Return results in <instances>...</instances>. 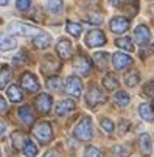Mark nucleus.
<instances>
[{
	"label": "nucleus",
	"instance_id": "nucleus-1",
	"mask_svg": "<svg viewBox=\"0 0 154 157\" xmlns=\"http://www.w3.org/2000/svg\"><path fill=\"white\" fill-rule=\"evenodd\" d=\"M73 136L81 142H89L94 137V128L89 117H84L78 121V124L73 129Z\"/></svg>",
	"mask_w": 154,
	"mask_h": 157
},
{
	"label": "nucleus",
	"instance_id": "nucleus-2",
	"mask_svg": "<svg viewBox=\"0 0 154 157\" xmlns=\"http://www.w3.org/2000/svg\"><path fill=\"white\" fill-rule=\"evenodd\" d=\"M33 136L40 142V143H48L53 139V129L48 121H39L33 126Z\"/></svg>",
	"mask_w": 154,
	"mask_h": 157
},
{
	"label": "nucleus",
	"instance_id": "nucleus-3",
	"mask_svg": "<svg viewBox=\"0 0 154 157\" xmlns=\"http://www.w3.org/2000/svg\"><path fill=\"white\" fill-rule=\"evenodd\" d=\"M8 31L16 36H37L39 33H42V30H39L37 27L24 24V22H13L8 27Z\"/></svg>",
	"mask_w": 154,
	"mask_h": 157
},
{
	"label": "nucleus",
	"instance_id": "nucleus-4",
	"mask_svg": "<svg viewBox=\"0 0 154 157\" xmlns=\"http://www.w3.org/2000/svg\"><path fill=\"white\" fill-rule=\"evenodd\" d=\"M106 100H107L106 95L100 90L97 86H90L89 90H87V94H86V103H87V106L92 107V109L100 106V104H104Z\"/></svg>",
	"mask_w": 154,
	"mask_h": 157
},
{
	"label": "nucleus",
	"instance_id": "nucleus-5",
	"mask_svg": "<svg viewBox=\"0 0 154 157\" xmlns=\"http://www.w3.org/2000/svg\"><path fill=\"white\" fill-rule=\"evenodd\" d=\"M61 69V61L56 59L53 55H47V56H44L42 59V64H40V72L44 75H55L58 73Z\"/></svg>",
	"mask_w": 154,
	"mask_h": 157
},
{
	"label": "nucleus",
	"instance_id": "nucleus-6",
	"mask_svg": "<svg viewBox=\"0 0 154 157\" xmlns=\"http://www.w3.org/2000/svg\"><path fill=\"white\" fill-rule=\"evenodd\" d=\"M73 69H75V72H78L79 75L87 76V75L92 72V61L87 58V56H84V55H79V56H76L75 61H73Z\"/></svg>",
	"mask_w": 154,
	"mask_h": 157
},
{
	"label": "nucleus",
	"instance_id": "nucleus-7",
	"mask_svg": "<svg viewBox=\"0 0 154 157\" xmlns=\"http://www.w3.org/2000/svg\"><path fill=\"white\" fill-rule=\"evenodd\" d=\"M84 42H86V45L90 47V48L101 47V45H104V44H106V36H104V33L100 31V30H92V31L87 33Z\"/></svg>",
	"mask_w": 154,
	"mask_h": 157
},
{
	"label": "nucleus",
	"instance_id": "nucleus-8",
	"mask_svg": "<svg viewBox=\"0 0 154 157\" xmlns=\"http://www.w3.org/2000/svg\"><path fill=\"white\" fill-rule=\"evenodd\" d=\"M65 92H67L70 97H75L78 98L83 92V82L78 76H69L67 81H65Z\"/></svg>",
	"mask_w": 154,
	"mask_h": 157
},
{
	"label": "nucleus",
	"instance_id": "nucleus-9",
	"mask_svg": "<svg viewBox=\"0 0 154 157\" xmlns=\"http://www.w3.org/2000/svg\"><path fill=\"white\" fill-rule=\"evenodd\" d=\"M52 104H53V98L48 94H39L34 101V106L39 114H48L52 109Z\"/></svg>",
	"mask_w": 154,
	"mask_h": 157
},
{
	"label": "nucleus",
	"instance_id": "nucleus-10",
	"mask_svg": "<svg viewBox=\"0 0 154 157\" xmlns=\"http://www.w3.org/2000/svg\"><path fill=\"white\" fill-rule=\"evenodd\" d=\"M20 84H22V87H24L27 92H31L33 94V92H37L39 90V81L30 72H25L24 75L20 76Z\"/></svg>",
	"mask_w": 154,
	"mask_h": 157
},
{
	"label": "nucleus",
	"instance_id": "nucleus-11",
	"mask_svg": "<svg viewBox=\"0 0 154 157\" xmlns=\"http://www.w3.org/2000/svg\"><path fill=\"white\" fill-rule=\"evenodd\" d=\"M56 53L61 59H70L73 56V47L69 39H61L56 44Z\"/></svg>",
	"mask_w": 154,
	"mask_h": 157
},
{
	"label": "nucleus",
	"instance_id": "nucleus-12",
	"mask_svg": "<svg viewBox=\"0 0 154 157\" xmlns=\"http://www.w3.org/2000/svg\"><path fill=\"white\" fill-rule=\"evenodd\" d=\"M112 64L117 70H123L126 69V67H129L131 64H133V58H131L129 55L126 53H121V52H117L112 55Z\"/></svg>",
	"mask_w": 154,
	"mask_h": 157
},
{
	"label": "nucleus",
	"instance_id": "nucleus-13",
	"mask_svg": "<svg viewBox=\"0 0 154 157\" xmlns=\"http://www.w3.org/2000/svg\"><path fill=\"white\" fill-rule=\"evenodd\" d=\"M109 28H111V31H114L117 34H121L129 28V20L126 17H120V16L114 17L111 22H109Z\"/></svg>",
	"mask_w": 154,
	"mask_h": 157
},
{
	"label": "nucleus",
	"instance_id": "nucleus-14",
	"mask_svg": "<svg viewBox=\"0 0 154 157\" xmlns=\"http://www.w3.org/2000/svg\"><path fill=\"white\" fill-rule=\"evenodd\" d=\"M33 45H34L36 48H39V50L48 48V47L52 45V36H50L48 33H45V31L39 33L37 36L33 37Z\"/></svg>",
	"mask_w": 154,
	"mask_h": 157
},
{
	"label": "nucleus",
	"instance_id": "nucleus-15",
	"mask_svg": "<svg viewBox=\"0 0 154 157\" xmlns=\"http://www.w3.org/2000/svg\"><path fill=\"white\" fill-rule=\"evenodd\" d=\"M134 37L137 40V44L140 45H146L151 39V31L146 25H139L136 30H134Z\"/></svg>",
	"mask_w": 154,
	"mask_h": 157
},
{
	"label": "nucleus",
	"instance_id": "nucleus-16",
	"mask_svg": "<svg viewBox=\"0 0 154 157\" xmlns=\"http://www.w3.org/2000/svg\"><path fill=\"white\" fill-rule=\"evenodd\" d=\"M139 148H140V151H142L143 155L148 157L151 154V151H152V142H151L149 134H146V132L140 134V137H139Z\"/></svg>",
	"mask_w": 154,
	"mask_h": 157
},
{
	"label": "nucleus",
	"instance_id": "nucleus-17",
	"mask_svg": "<svg viewBox=\"0 0 154 157\" xmlns=\"http://www.w3.org/2000/svg\"><path fill=\"white\" fill-rule=\"evenodd\" d=\"M17 115H19L20 121L24 123V124H31V123L34 121V114H33V110L30 109V106H22V107H19Z\"/></svg>",
	"mask_w": 154,
	"mask_h": 157
},
{
	"label": "nucleus",
	"instance_id": "nucleus-18",
	"mask_svg": "<svg viewBox=\"0 0 154 157\" xmlns=\"http://www.w3.org/2000/svg\"><path fill=\"white\" fill-rule=\"evenodd\" d=\"M17 47V42L14 37L8 34H0V52H10Z\"/></svg>",
	"mask_w": 154,
	"mask_h": 157
},
{
	"label": "nucleus",
	"instance_id": "nucleus-19",
	"mask_svg": "<svg viewBox=\"0 0 154 157\" xmlns=\"http://www.w3.org/2000/svg\"><path fill=\"white\" fill-rule=\"evenodd\" d=\"M75 110V101L73 100H64L56 106V114L58 115H67Z\"/></svg>",
	"mask_w": 154,
	"mask_h": 157
},
{
	"label": "nucleus",
	"instance_id": "nucleus-20",
	"mask_svg": "<svg viewBox=\"0 0 154 157\" xmlns=\"http://www.w3.org/2000/svg\"><path fill=\"white\" fill-rule=\"evenodd\" d=\"M94 64L100 70H106L107 65H109V55L106 52H97L94 55Z\"/></svg>",
	"mask_w": 154,
	"mask_h": 157
},
{
	"label": "nucleus",
	"instance_id": "nucleus-21",
	"mask_svg": "<svg viewBox=\"0 0 154 157\" xmlns=\"http://www.w3.org/2000/svg\"><path fill=\"white\" fill-rule=\"evenodd\" d=\"M30 139L25 136L24 132H20V131H16L11 134V142H13V146H16L17 149H24L25 143L28 142Z\"/></svg>",
	"mask_w": 154,
	"mask_h": 157
},
{
	"label": "nucleus",
	"instance_id": "nucleus-22",
	"mask_svg": "<svg viewBox=\"0 0 154 157\" xmlns=\"http://www.w3.org/2000/svg\"><path fill=\"white\" fill-rule=\"evenodd\" d=\"M11 78H13V72H11V67L10 65H3L0 69V90L5 89L10 82H11Z\"/></svg>",
	"mask_w": 154,
	"mask_h": 157
},
{
	"label": "nucleus",
	"instance_id": "nucleus-23",
	"mask_svg": "<svg viewBox=\"0 0 154 157\" xmlns=\"http://www.w3.org/2000/svg\"><path fill=\"white\" fill-rule=\"evenodd\" d=\"M139 115H140V118L143 120V121H154V110L151 109V106L149 104H146V103H143V104H140L139 106Z\"/></svg>",
	"mask_w": 154,
	"mask_h": 157
},
{
	"label": "nucleus",
	"instance_id": "nucleus-24",
	"mask_svg": "<svg viewBox=\"0 0 154 157\" xmlns=\"http://www.w3.org/2000/svg\"><path fill=\"white\" fill-rule=\"evenodd\" d=\"M103 86L106 90H115L118 87V78L114 73H106V76L103 78Z\"/></svg>",
	"mask_w": 154,
	"mask_h": 157
},
{
	"label": "nucleus",
	"instance_id": "nucleus-25",
	"mask_svg": "<svg viewBox=\"0 0 154 157\" xmlns=\"http://www.w3.org/2000/svg\"><path fill=\"white\" fill-rule=\"evenodd\" d=\"M6 94H8V98H10L11 103H19V101H22V98H24V95H22L20 89L17 86H10Z\"/></svg>",
	"mask_w": 154,
	"mask_h": 157
},
{
	"label": "nucleus",
	"instance_id": "nucleus-26",
	"mask_svg": "<svg viewBox=\"0 0 154 157\" xmlns=\"http://www.w3.org/2000/svg\"><path fill=\"white\" fill-rule=\"evenodd\" d=\"M129 101H131V98H129V95H128L125 90H118V92L114 95V103H115V106H118V107L128 106Z\"/></svg>",
	"mask_w": 154,
	"mask_h": 157
},
{
	"label": "nucleus",
	"instance_id": "nucleus-27",
	"mask_svg": "<svg viewBox=\"0 0 154 157\" xmlns=\"http://www.w3.org/2000/svg\"><path fill=\"white\" fill-rule=\"evenodd\" d=\"M115 45L118 48L125 50V52H134V44H133V40H131L129 37H118L115 40Z\"/></svg>",
	"mask_w": 154,
	"mask_h": 157
},
{
	"label": "nucleus",
	"instance_id": "nucleus-28",
	"mask_svg": "<svg viewBox=\"0 0 154 157\" xmlns=\"http://www.w3.org/2000/svg\"><path fill=\"white\" fill-rule=\"evenodd\" d=\"M139 79H140V75H139L137 70H131V72H128V73L125 75V82H126V86H129V87H134V86L139 82Z\"/></svg>",
	"mask_w": 154,
	"mask_h": 157
},
{
	"label": "nucleus",
	"instance_id": "nucleus-29",
	"mask_svg": "<svg viewBox=\"0 0 154 157\" xmlns=\"http://www.w3.org/2000/svg\"><path fill=\"white\" fill-rule=\"evenodd\" d=\"M62 0H47L45 2V6H47V10L50 11V13H53V14H58V13H61L62 11Z\"/></svg>",
	"mask_w": 154,
	"mask_h": 157
},
{
	"label": "nucleus",
	"instance_id": "nucleus-30",
	"mask_svg": "<svg viewBox=\"0 0 154 157\" xmlns=\"http://www.w3.org/2000/svg\"><path fill=\"white\" fill-rule=\"evenodd\" d=\"M65 30H67L69 34L78 37V36L83 33V25H81V24H76V22H67V25H65Z\"/></svg>",
	"mask_w": 154,
	"mask_h": 157
},
{
	"label": "nucleus",
	"instance_id": "nucleus-31",
	"mask_svg": "<svg viewBox=\"0 0 154 157\" xmlns=\"http://www.w3.org/2000/svg\"><path fill=\"white\" fill-rule=\"evenodd\" d=\"M24 154L27 155V157H34V155H37V146L31 142V140H28L27 143H25V146H24Z\"/></svg>",
	"mask_w": 154,
	"mask_h": 157
},
{
	"label": "nucleus",
	"instance_id": "nucleus-32",
	"mask_svg": "<svg viewBox=\"0 0 154 157\" xmlns=\"http://www.w3.org/2000/svg\"><path fill=\"white\" fill-rule=\"evenodd\" d=\"M47 87L50 89V90H61V87H62L61 78H58V76H50L48 81H47Z\"/></svg>",
	"mask_w": 154,
	"mask_h": 157
},
{
	"label": "nucleus",
	"instance_id": "nucleus-33",
	"mask_svg": "<svg viewBox=\"0 0 154 157\" xmlns=\"http://www.w3.org/2000/svg\"><path fill=\"white\" fill-rule=\"evenodd\" d=\"M112 152L115 155H118V157H128L131 154V149L128 146H125V145H117V146H114Z\"/></svg>",
	"mask_w": 154,
	"mask_h": 157
},
{
	"label": "nucleus",
	"instance_id": "nucleus-34",
	"mask_svg": "<svg viewBox=\"0 0 154 157\" xmlns=\"http://www.w3.org/2000/svg\"><path fill=\"white\" fill-rule=\"evenodd\" d=\"M100 126H101V129H103L106 134H112V132H114V123L109 120V118H101Z\"/></svg>",
	"mask_w": 154,
	"mask_h": 157
},
{
	"label": "nucleus",
	"instance_id": "nucleus-35",
	"mask_svg": "<svg viewBox=\"0 0 154 157\" xmlns=\"http://www.w3.org/2000/svg\"><path fill=\"white\" fill-rule=\"evenodd\" d=\"M87 22L89 24H92V25H100L101 22H103V16L100 14V13H90V14H87Z\"/></svg>",
	"mask_w": 154,
	"mask_h": 157
},
{
	"label": "nucleus",
	"instance_id": "nucleus-36",
	"mask_svg": "<svg viewBox=\"0 0 154 157\" xmlns=\"http://www.w3.org/2000/svg\"><path fill=\"white\" fill-rule=\"evenodd\" d=\"M142 94H143L145 97H154V81H149V82H146V84L143 86Z\"/></svg>",
	"mask_w": 154,
	"mask_h": 157
},
{
	"label": "nucleus",
	"instance_id": "nucleus-37",
	"mask_svg": "<svg viewBox=\"0 0 154 157\" xmlns=\"http://www.w3.org/2000/svg\"><path fill=\"white\" fill-rule=\"evenodd\" d=\"M84 157H101V152L95 146H87L84 151Z\"/></svg>",
	"mask_w": 154,
	"mask_h": 157
},
{
	"label": "nucleus",
	"instance_id": "nucleus-38",
	"mask_svg": "<svg viewBox=\"0 0 154 157\" xmlns=\"http://www.w3.org/2000/svg\"><path fill=\"white\" fill-rule=\"evenodd\" d=\"M30 5H31V0H17V2H16V8L20 10V11L28 10Z\"/></svg>",
	"mask_w": 154,
	"mask_h": 157
},
{
	"label": "nucleus",
	"instance_id": "nucleus-39",
	"mask_svg": "<svg viewBox=\"0 0 154 157\" xmlns=\"http://www.w3.org/2000/svg\"><path fill=\"white\" fill-rule=\"evenodd\" d=\"M128 128H129V121L128 120H120V132L125 134L128 131Z\"/></svg>",
	"mask_w": 154,
	"mask_h": 157
},
{
	"label": "nucleus",
	"instance_id": "nucleus-40",
	"mask_svg": "<svg viewBox=\"0 0 154 157\" xmlns=\"http://www.w3.org/2000/svg\"><path fill=\"white\" fill-rule=\"evenodd\" d=\"M6 110H8V104L3 100V97H0V114H5Z\"/></svg>",
	"mask_w": 154,
	"mask_h": 157
},
{
	"label": "nucleus",
	"instance_id": "nucleus-41",
	"mask_svg": "<svg viewBox=\"0 0 154 157\" xmlns=\"http://www.w3.org/2000/svg\"><path fill=\"white\" fill-rule=\"evenodd\" d=\"M146 48H148V50H146V52H140V56H142V58H143V59H145V58H146V56H148V55H151V53H152V52H154V45H148V47H146Z\"/></svg>",
	"mask_w": 154,
	"mask_h": 157
},
{
	"label": "nucleus",
	"instance_id": "nucleus-42",
	"mask_svg": "<svg viewBox=\"0 0 154 157\" xmlns=\"http://www.w3.org/2000/svg\"><path fill=\"white\" fill-rule=\"evenodd\" d=\"M5 131H6V124H5V121L3 120H0V137L5 134Z\"/></svg>",
	"mask_w": 154,
	"mask_h": 157
},
{
	"label": "nucleus",
	"instance_id": "nucleus-43",
	"mask_svg": "<svg viewBox=\"0 0 154 157\" xmlns=\"http://www.w3.org/2000/svg\"><path fill=\"white\" fill-rule=\"evenodd\" d=\"M44 157H58V154H56V151H47L44 154Z\"/></svg>",
	"mask_w": 154,
	"mask_h": 157
},
{
	"label": "nucleus",
	"instance_id": "nucleus-44",
	"mask_svg": "<svg viewBox=\"0 0 154 157\" xmlns=\"http://www.w3.org/2000/svg\"><path fill=\"white\" fill-rule=\"evenodd\" d=\"M8 2H10V0H0V6H5V5H8Z\"/></svg>",
	"mask_w": 154,
	"mask_h": 157
},
{
	"label": "nucleus",
	"instance_id": "nucleus-45",
	"mask_svg": "<svg viewBox=\"0 0 154 157\" xmlns=\"http://www.w3.org/2000/svg\"><path fill=\"white\" fill-rule=\"evenodd\" d=\"M129 3H137V0H128Z\"/></svg>",
	"mask_w": 154,
	"mask_h": 157
},
{
	"label": "nucleus",
	"instance_id": "nucleus-46",
	"mask_svg": "<svg viewBox=\"0 0 154 157\" xmlns=\"http://www.w3.org/2000/svg\"><path fill=\"white\" fill-rule=\"evenodd\" d=\"M152 110H154V101H152Z\"/></svg>",
	"mask_w": 154,
	"mask_h": 157
},
{
	"label": "nucleus",
	"instance_id": "nucleus-47",
	"mask_svg": "<svg viewBox=\"0 0 154 157\" xmlns=\"http://www.w3.org/2000/svg\"><path fill=\"white\" fill-rule=\"evenodd\" d=\"M152 13H154V5H152Z\"/></svg>",
	"mask_w": 154,
	"mask_h": 157
},
{
	"label": "nucleus",
	"instance_id": "nucleus-48",
	"mask_svg": "<svg viewBox=\"0 0 154 157\" xmlns=\"http://www.w3.org/2000/svg\"><path fill=\"white\" fill-rule=\"evenodd\" d=\"M0 157H2V152H0Z\"/></svg>",
	"mask_w": 154,
	"mask_h": 157
}]
</instances>
